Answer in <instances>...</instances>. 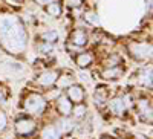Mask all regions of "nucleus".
<instances>
[{
    "mask_svg": "<svg viewBox=\"0 0 153 139\" xmlns=\"http://www.w3.org/2000/svg\"><path fill=\"white\" fill-rule=\"evenodd\" d=\"M110 109L113 113H117V115H123L124 110H126V106H124V99L123 98H115L110 101Z\"/></svg>",
    "mask_w": 153,
    "mask_h": 139,
    "instance_id": "nucleus-10",
    "label": "nucleus"
},
{
    "mask_svg": "<svg viewBox=\"0 0 153 139\" xmlns=\"http://www.w3.org/2000/svg\"><path fill=\"white\" fill-rule=\"evenodd\" d=\"M138 109L139 112H141V118L144 121H152V107L149 104L147 99H141L138 103Z\"/></svg>",
    "mask_w": 153,
    "mask_h": 139,
    "instance_id": "nucleus-8",
    "label": "nucleus"
},
{
    "mask_svg": "<svg viewBox=\"0 0 153 139\" xmlns=\"http://www.w3.org/2000/svg\"><path fill=\"white\" fill-rule=\"evenodd\" d=\"M74 115L76 118H81L83 115H86V106H83L81 103H78V104L74 107Z\"/></svg>",
    "mask_w": 153,
    "mask_h": 139,
    "instance_id": "nucleus-16",
    "label": "nucleus"
},
{
    "mask_svg": "<svg viewBox=\"0 0 153 139\" xmlns=\"http://www.w3.org/2000/svg\"><path fill=\"white\" fill-rule=\"evenodd\" d=\"M72 83H74V78L71 77V75H61L58 80H55V84H57L58 87H61V89L72 86Z\"/></svg>",
    "mask_w": 153,
    "mask_h": 139,
    "instance_id": "nucleus-13",
    "label": "nucleus"
},
{
    "mask_svg": "<svg viewBox=\"0 0 153 139\" xmlns=\"http://www.w3.org/2000/svg\"><path fill=\"white\" fill-rule=\"evenodd\" d=\"M84 18H86L89 23H92V24H98V23H100L94 12H87V14H84Z\"/></svg>",
    "mask_w": 153,
    "mask_h": 139,
    "instance_id": "nucleus-19",
    "label": "nucleus"
},
{
    "mask_svg": "<svg viewBox=\"0 0 153 139\" xmlns=\"http://www.w3.org/2000/svg\"><path fill=\"white\" fill-rule=\"evenodd\" d=\"M121 73H123V69H121V67L112 66L110 69H107V70L103 72V77H104L106 80H117Z\"/></svg>",
    "mask_w": 153,
    "mask_h": 139,
    "instance_id": "nucleus-11",
    "label": "nucleus"
},
{
    "mask_svg": "<svg viewBox=\"0 0 153 139\" xmlns=\"http://www.w3.org/2000/svg\"><path fill=\"white\" fill-rule=\"evenodd\" d=\"M38 3H42V5H45V3H49V0H37Z\"/></svg>",
    "mask_w": 153,
    "mask_h": 139,
    "instance_id": "nucleus-24",
    "label": "nucleus"
},
{
    "mask_svg": "<svg viewBox=\"0 0 153 139\" xmlns=\"http://www.w3.org/2000/svg\"><path fill=\"white\" fill-rule=\"evenodd\" d=\"M51 49H52V44H49L48 41H46L43 46H40V50H43V52H49Z\"/></svg>",
    "mask_w": 153,
    "mask_h": 139,
    "instance_id": "nucleus-22",
    "label": "nucleus"
},
{
    "mask_svg": "<svg viewBox=\"0 0 153 139\" xmlns=\"http://www.w3.org/2000/svg\"><path fill=\"white\" fill-rule=\"evenodd\" d=\"M46 9H48V14H49L51 17H58V16L61 14V6H60V3H57V2L49 3Z\"/></svg>",
    "mask_w": 153,
    "mask_h": 139,
    "instance_id": "nucleus-14",
    "label": "nucleus"
},
{
    "mask_svg": "<svg viewBox=\"0 0 153 139\" xmlns=\"http://www.w3.org/2000/svg\"><path fill=\"white\" fill-rule=\"evenodd\" d=\"M58 112L61 115H69L72 112V104H71L69 98H66V96L58 98Z\"/></svg>",
    "mask_w": 153,
    "mask_h": 139,
    "instance_id": "nucleus-9",
    "label": "nucleus"
},
{
    "mask_svg": "<svg viewBox=\"0 0 153 139\" xmlns=\"http://www.w3.org/2000/svg\"><path fill=\"white\" fill-rule=\"evenodd\" d=\"M34 129H35V122H34L32 119H29V118L20 119V121H17V124H16V130H17V133H20V135H29V133L34 132Z\"/></svg>",
    "mask_w": 153,
    "mask_h": 139,
    "instance_id": "nucleus-4",
    "label": "nucleus"
},
{
    "mask_svg": "<svg viewBox=\"0 0 153 139\" xmlns=\"http://www.w3.org/2000/svg\"><path fill=\"white\" fill-rule=\"evenodd\" d=\"M55 80H57V72L46 70V72H43L40 77L37 78V83L40 86H43V87H49V86L55 84Z\"/></svg>",
    "mask_w": 153,
    "mask_h": 139,
    "instance_id": "nucleus-5",
    "label": "nucleus"
},
{
    "mask_svg": "<svg viewBox=\"0 0 153 139\" xmlns=\"http://www.w3.org/2000/svg\"><path fill=\"white\" fill-rule=\"evenodd\" d=\"M57 37H58V35H57L55 31H51V32H45V34H43V40L48 41V43H49V41L52 43V41L57 40Z\"/></svg>",
    "mask_w": 153,
    "mask_h": 139,
    "instance_id": "nucleus-17",
    "label": "nucleus"
},
{
    "mask_svg": "<svg viewBox=\"0 0 153 139\" xmlns=\"http://www.w3.org/2000/svg\"><path fill=\"white\" fill-rule=\"evenodd\" d=\"M5 99H6V90L3 87H0V103H3Z\"/></svg>",
    "mask_w": 153,
    "mask_h": 139,
    "instance_id": "nucleus-23",
    "label": "nucleus"
},
{
    "mask_svg": "<svg viewBox=\"0 0 153 139\" xmlns=\"http://www.w3.org/2000/svg\"><path fill=\"white\" fill-rule=\"evenodd\" d=\"M129 50L133 58L136 60H147L150 58V52H152V46L147 43H132L129 46Z\"/></svg>",
    "mask_w": 153,
    "mask_h": 139,
    "instance_id": "nucleus-3",
    "label": "nucleus"
},
{
    "mask_svg": "<svg viewBox=\"0 0 153 139\" xmlns=\"http://www.w3.org/2000/svg\"><path fill=\"white\" fill-rule=\"evenodd\" d=\"M0 43L9 52H19L26 46V32L14 17H0Z\"/></svg>",
    "mask_w": 153,
    "mask_h": 139,
    "instance_id": "nucleus-1",
    "label": "nucleus"
},
{
    "mask_svg": "<svg viewBox=\"0 0 153 139\" xmlns=\"http://www.w3.org/2000/svg\"><path fill=\"white\" fill-rule=\"evenodd\" d=\"M71 43L76 44V46H84L87 43V34L83 29H76L71 34Z\"/></svg>",
    "mask_w": 153,
    "mask_h": 139,
    "instance_id": "nucleus-6",
    "label": "nucleus"
},
{
    "mask_svg": "<svg viewBox=\"0 0 153 139\" xmlns=\"http://www.w3.org/2000/svg\"><path fill=\"white\" fill-rule=\"evenodd\" d=\"M5 127H6V116H5V113L0 112V132H2Z\"/></svg>",
    "mask_w": 153,
    "mask_h": 139,
    "instance_id": "nucleus-21",
    "label": "nucleus"
},
{
    "mask_svg": "<svg viewBox=\"0 0 153 139\" xmlns=\"http://www.w3.org/2000/svg\"><path fill=\"white\" fill-rule=\"evenodd\" d=\"M60 125H63V132H69L71 127H72V122H71L69 119H63V121L60 122Z\"/></svg>",
    "mask_w": 153,
    "mask_h": 139,
    "instance_id": "nucleus-20",
    "label": "nucleus"
},
{
    "mask_svg": "<svg viewBox=\"0 0 153 139\" xmlns=\"http://www.w3.org/2000/svg\"><path fill=\"white\" fill-rule=\"evenodd\" d=\"M106 96H107V93H106V89H100L97 93H95V101H97V104L100 103H103V101L106 99Z\"/></svg>",
    "mask_w": 153,
    "mask_h": 139,
    "instance_id": "nucleus-18",
    "label": "nucleus"
},
{
    "mask_svg": "<svg viewBox=\"0 0 153 139\" xmlns=\"http://www.w3.org/2000/svg\"><path fill=\"white\" fill-rule=\"evenodd\" d=\"M92 60H94V58H92L91 54H80L78 57H76V64L83 69V67H87L89 64H91Z\"/></svg>",
    "mask_w": 153,
    "mask_h": 139,
    "instance_id": "nucleus-12",
    "label": "nucleus"
},
{
    "mask_svg": "<svg viewBox=\"0 0 153 139\" xmlns=\"http://www.w3.org/2000/svg\"><path fill=\"white\" fill-rule=\"evenodd\" d=\"M68 95H69V99L71 101H74V103L78 104V103H81L83 98H84V90L81 89L80 86H69Z\"/></svg>",
    "mask_w": 153,
    "mask_h": 139,
    "instance_id": "nucleus-7",
    "label": "nucleus"
},
{
    "mask_svg": "<svg viewBox=\"0 0 153 139\" xmlns=\"http://www.w3.org/2000/svg\"><path fill=\"white\" fill-rule=\"evenodd\" d=\"M42 139H58V132L54 127H46L42 133Z\"/></svg>",
    "mask_w": 153,
    "mask_h": 139,
    "instance_id": "nucleus-15",
    "label": "nucleus"
},
{
    "mask_svg": "<svg viewBox=\"0 0 153 139\" xmlns=\"http://www.w3.org/2000/svg\"><path fill=\"white\" fill-rule=\"evenodd\" d=\"M45 99L40 96V95H31L26 98V101H25V110H26L28 113H31V115H38V113H42L45 110Z\"/></svg>",
    "mask_w": 153,
    "mask_h": 139,
    "instance_id": "nucleus-2",
    "label": "nucleus"
}]
</instances>
